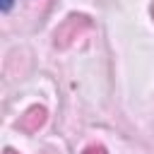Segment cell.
Returning a JSON list of instances; mask_svg holds the SVG:
<instances>
[{
	"label": "cell",
	"instance_id": "cell-1",
	"mask_svg": "<svg viewBox=\"0 0 154 154\" xmlns=\"http://www.w3.org/2000/svg\"><path fill=\"white\" fill-rule=\"evenodd\" d=\"M87 26H89V19H87V17H82V14H72V17H67V19L58 26V31H55V46L65 48V46H67L70 41H75Z\"/></svg>",
	"mask_w": 154,
	"mask_h": 154
},
{
	"label": "cell",
	"instance_id": "cell-2",
	"mask_svg": "<svg viewBox=\"0 0 154 154\" xmlns=\"http://www.w3.org/2000/svg\"><path fill=\"white\" fill-rule=\"evenodd\" d=\"M43 120H46V108H43V106H31V108L17 120V125H19V130H24V132H36V130L43 125Z\"/></svg>",
	"mask_w": 154,
	"mask_h": 154
},
{
	"label": "cell",
	"instance_id": "cell-3",
	"mask_svg": "<svg viewBox=\"0 0 154 154\" xmlns=\"http://www.w3.org/2000/svg\"><path fill=\"white\" fill-rule=\"evenodd\" d=\"M82 154H108V152H106V149H103L101 144H91V147H87V149H84Z\"/></svg>",
	"mask_w": 154,
	"mask_h": 154
},
{
	"label": "cell",
	"instance_id": "cell-4",
	"mask_svg": "<svg viewBox=\"0 0 154 154\" xmlns=\"http://www.w3.org/2000/svg\"><path fill=\"white\" fill-rule=\"evenodd\" d=\"M41 154H58V152H53V149H46V152H41Z\"/></svg>",
	"mask_w": 154,
	"mask_h": 154
},
{
	"label": "cell",
	"instance_id": "cell-5",
	"mask_svg": "<svg viewBox=\"0 0 154 154\" xmlns=\"http://www.w3.org/2000/svg\"><path fill=\"white\" fill-rule=\"evenodd\" d=\"M5 154H14V152H12V149H5Z\"/></svg>",
	"mask_w": 154,
	"mask_h": 154
},
{
	"label": "cell",
	"instance_id": "cell-6",
	"mask_svg": "<svg viewBox=\"0 0 154 154\" xmlns=\"http://www.w3.org/2000/svg\"><path fill=\"white\" fill-rule=\"evenodd\" d=\"M152 14H154V5H152Z\"/></svg>",
	"mask_w": 154,
	"mask_h": 154
}]
</instances>
